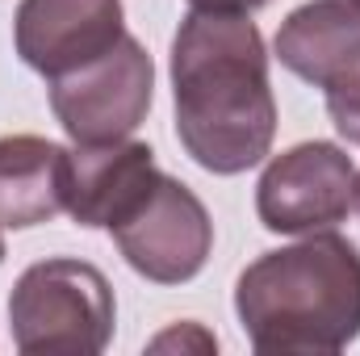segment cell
<instances>
[{
	"label": "cell",
	"mask_w": 360,
	"mask_h": 356,
	"mask_svg": "<svg viewBox=\"0 0 360 356\" xmlns=\"http://www.w3.org/2000/svg\"><path fill=\"white\" fill-rule=\"evenodd\" d=\"M176 139L214 177L264 164L276 139L269 46L256 21L235 13H188L172 38Z\"/></svg>",
	"instance_id": "6da1fadb"
},
{
	"label": "cell",
	"mask_w": 360,
	"mask_h": 356,
	"mask_svg": "<svg viewBox=\"0 0 360 356\" xmlns=\"http://www.w3.org/2000/svg\"><path fill=\"white\" fill-rule=\"evenodd\" d=\"M235 314L256 352H344L360 336V248L314 231L264 252L239 272Z\"/></svg>",
	"instance_id": "7a4b0ae2"
},
{
	"label": "cell",
	"mask_w": 360,
	"mask_h": 356,
	"mask_svg": "<svg viewBox=\"0 0 360 356\" xmlns=\"http://www.w3.org/2000/svg\"><path fill=\"white\" fill-rule=\"evenodd\" d=\"M113 323V285L89 260H38L17 276L8 293L13 344L25 356H96L109 348Z\"/></svg>",
	"instance_id": "3957f363"
},
{
	"label": "cell",
	"mask_w": 360,
	"mask_h": 356,
	"mask_svg": "<svg viewBox=\"0 0 360 356\" xmlns=\"http://www.w3.org/2000/svg\"><path fill=\"white\" fill-rule=\"evenodd\" d=\"M46 89L51 109L72 143H122L151 113L155 63L147 46L126 34L101 59L46 80Z\"/></svg>",
	"instance_id": "277c9868"
},
{
	"label": "cell",
	"mask_w": 360,
	"mask_h": 356,
	"mask_svg": "<svg viewBox=\"0 0 360 356\" xmlns=\"http://www.w3.org/2000/svg\"><path fill=\"white\" fill-rule=\"evenodd\" d=\"M356 210V168L335 143L310 139L272 155L256 184V214L272 235H314Z\"/></svg>",
	"instance_id": "5b68a950"
},
{
	"label": "cell",
	"mask_w": 360,
	"mask_h": 356,
	"mask_svg": "<svg viewBox=\"0 0 360 356\" xmlns=\"http://www.w3.org/2000/svg\"><path fill=\"white\" fill-rule=\"evenodd\" d=\"M113 243L139 276L155 285H184L214 252V222L188 184L160 172L155 189L134 205V214L113 227Z\"/></svg>",
	"instance_id": "8992f818"
},
{
	"label": "cell",
	"mask_w": 360,
	"mask_h": 356,
	"mask_svg": "<svg viewBox=\"0 0 360 356\" xmlns=\"http://www.w3.org/2000/svg\"><path fill=\"white\" fill-rule=\"evenodd\" d=\"M122 38V0H21L13 13V46L21 63L46 80L101 59Z\"/></svg>",
	"instance_id": "52a82bcc"
},
{
	"label": "cell",
	"mask_w": 360,
	"mask_h": 356,
	"mask_svg": "<svg viewBox=\"0 0 360 356\" xmlns=\"http://www.w3.org/2000/svg\"><path fill=\"white\" fill-rule=\"evenodd\" d=\"M160 168L147 143H76L63 164V210L76 227L113 231L155 189Z\"/></svg>",
	"instance_id": "ba28073f"
},
{
	"label": "cell",
	"mask_w": 360,
	"mask_h": 356,
	"mask_svg": "<svg viewBox=\"0 0 360 356\" xmlns=\"http://www.w3.org/2000/svg\"><path fill=\"white\" fill-rule=\"evenodd\" d=\"M360 51V4L352 0H306L297 4L272 42V55L281 68H289L297 80L327 89L340 68Z\"/></svg>",
	"instance_id": "9c48e42d"
},
{
	"label": "cell",
	"mask_w": 360,
	"mask_h": 356,
	"mask_svg": "<svg viewBox=\"0 0 360 356\" xmlns=\"http://www.w3.org/2000/svg\"><path fill=\"white\" fill-rule=\"evenodd\" d=\"M63 164L68 147L38 134L0 139V222L30 231L63 210Z\"/></svg>",
	"instance_id": "30bf717a"
},
{
	"label": "cell",
	"mask_w": 360,
	"mask_h": 356,
	"mask_svg": "<svg viewBox=\"0 0 360 356\" xmlns=\"http://www.w3.org/2000/svg\"><path fill=\"white\" fill-rule=\"evenodd\" d=\"M323 96H327V113L335 130L360 147V51L340 68V76L323 89Z\"/></svg>",
	"instance_id": "8fae6325"
},
{
	"label": "cell",
	"mask_w": 360,
	"mask_h": 356,
	"mask_svg": "<svg viewBox=\"0 0 360 356\" xmlns=\"http://www.w3.org/2000/svg\"><path fill=\"white\" fill-rule=\"evenodd\" d=\"M197 13H235V17H252L256 8H264L269 0H188Z\"/></svg>",
	"instance_id": "7c38bea8"
},
{
	"label": "cell",
	"mask_w": 360,
	"mask_h": 356,
	"mask_svg": "<svg viewBox=\"0 0 360 356\" xmlns=\"http://www.w3.org/2000/svg\"><path fill=\"white\" fill-rule=\"evenodd\" d=\"M0 227H4V222H0ZM0 260H4V235H0Z\"/></svg>",
	"instance_id": "4fadbf2b"
},
{
	"label": "cell",
	"mask_w": 360,
	"mask_h": 356,
	"mask_svg": "<svg viewBox=\"0 0 360 356\" xmlns=\"http://www.w3.org/2000/svg\"><path fill=\"white\" fill-rule=\"evenodd\" d=\"M356 210H360V177H356Z\"/></svg>",
	"instance_id": "5bb4252c"
},
{
	"label": "cell",
	"mask_w": 360,
	"mask_h": 356,
	"mask_svg": "<svg viewBox=\"0 0 360 356\" xmlns=\"http://www.w3.org/2000/svg\"><path fill=\"white\" fill-rule=\"evenodd\" d=\"M352 4H360V0H352Z\"/></svg>",
	"instance_id": "9a60e30c"
}]
</instances>
